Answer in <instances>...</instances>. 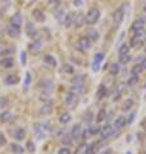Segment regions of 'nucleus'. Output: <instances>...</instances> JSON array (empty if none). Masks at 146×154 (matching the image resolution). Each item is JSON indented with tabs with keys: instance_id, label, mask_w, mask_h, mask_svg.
I'll return each mask as SVG.
<instances>
[{
	"instance_id": "nucleus-58",
	"label": "nucleus",
	"mask_w": 146,
	"mask_h": 154,
	"mask_svg": "<svg viewBox=\"0 0 146 154\" xmlns=\"http://www.w3.org/2000/svg\"><path fill=\"white\" fill-rule=\"evenodd\" d=\"M144 11H145V12H146V5H145V7H144Z\"/></svg>"
},
{
	"instance_id": "nucleus-23",
	"label": "nucleus",
	"mask_w": 146,
	"mask_h": 154,
	"mask_svg": "<svg viewBox=\"0 0 146 154\" xmlns=\"http://www.w3.org/2000/svg\"><path fill=\"white\" fill-rule=\"evenodd\" d=\"M12 113L9 112V110H5V112H3L2 114H0V122H3V123H5V122H9L12 119Z\"/></svg>"
},
{
	"instance_id": "nucleus-1",
	"label": "nucleus",
	"mask_w": 146,
	"mask_h": 154,
	"mask_svg": "<svg viewBox=\"0 0 146 154\" xmlns=\"http://www.w3.org/2000/svg\"><path fill=\"white\" fill-rule=\"evenodd\" d=\"M99 19H100V11L97 8H91L90 11L85 14V21L87 25H90V26L95 25Z\"/></svg>"
},
{
	"instance_id": "nucleus-17",
	"label": "nucleus",
	"mask_w": 146,
	"mask_h": 154,
	"mask_svg": "<svg viewBox=\"0 0 146 154\" xmlns=\"http://www.w3.org/2000/svg\"><path fill=\"white\" fill-rule=\"evenodd\" d=\"M11 25L13 26H17V27H21L22 26V17L19 13H14L12 18H11Z\"/></svg>"
},
{
	"instance_id": "nucleus-11",
	"label": "nucleus",
	"mask_w": 146,
	"mask_h": 154,
	"mask_svg": "<svg viewBox=\"0 0 146 154\" xmlns=\"http://www.w3.org/2000/svg\"><path fill=\"white\" fill-rule=\"evenodd\" d=\"M7 32H8V36H11L12 38L14 37H18L21 35V27H17V26H13V25H9L7 27Z\"/></svg>"
},
{
	"instance_id": "nucleus-61",
	"label": "nucleus",
	"mask_w": 146,
	"mask_h": 154,
	"mask_svg": "<svg viewBox=\"0 0 146 154\" xmlns=\"http://www.w3.org/2000/svg\"><path fill=\"white\" fill-rule=\"evenodd\" d=\"M145 51H146V49H145Z\"/></svg>"
},
{
	"instance_id": "nucleus-60",
	"label": "nucleus",
	"mask_w": 146,
	"mask_h": 154,
	"mask_svg": "<svg viewBox=\"0 0 146 154\" xmlns=\"http://www.w3.org/2000/svg\"><path fill=\"white\" fill-rule=\"evenodd\" d=\"M142 154H146V152H144V153H142Z\"/></svg>"
},
{
	"instance_id": "nucleus-57",
	"label": "nucleus",
	"mask_w": 146,
	"mask_h": 154,
	"mask_svg": "<svg viewBox=\"0 0 146 154\" xmlns=\"http://www.w3.org/2000/svg\"><path fill=\"white\" fill-rule=\"evenodd\" d=\"M126 154H132V153H131V152H127V153H126Z\"/></svg>"
},
{
	"instance_id": "nucleus-33",
	"label": "nucleus",
	"mask_w": 146,
	"mask_h": 154,
	"mask_svg": "<svg viewBox=\"0 0 146 154\" xmlns=\"http://www.w3.org/2000/svg\"><path fill=\"white\" fill-rule=\"evenodd\" d=\"M109 72H110V75H111V76H117V75L119 73V66L117 64V63H113V64L110 66Z\"/></svg>"
},
{
	"instance_id": "nucleus-54",
	"label": "nucleus",
	"mask_w": 146,
	"mask_h": 154,
	"mask_svg": "<svg viewBox=\"0 0 146 154\" xmlns=\"http://www.w3.org/2000/svg\"><path fill=\"white\" fill-rule=\"evenodd\" d=\"M100 154H111V149H106V150H104V152H101Z\"/></svg>"
},
{
	"instance_id": "nucleus-14",
	"label": "nucleus",
	"mask_w": 146,
	"mask_h": 154,
	"mask_svg": "<svg viewBox=\"0 0 146 154\" xmlns=\"http://www.w3.org/2000/svg\"><path fill=\"white\" fill-rule=\"evenodd\" d=\"M42 49V42L40 40H35L33 42H31L30 45H28V50L32 51V53H37Z\"/></svg>"
},
{
	"instance_id": "nucleus-28",
	"label": "nucleus",
	"mask_w": 146,
	"mask_h": 154,
	"mask_svg": "<svg viewBox=\"0 0 146 154\" xmlns=\"http://www.w3.org/2000/svg\"><path fill=\"white\" fill-rule=\"evenodd\" d=\"M105 118H106V110L103 108V109H100L99 113L96 114V118H95V119H96V122L99 123V122H103Z\"/></svg>"
},
{
	"instance_id": "nucleus-7",
	"label": "nucleus",
	"mask_w": 146,
	"mask_h": 154,
	"mask_svg": "<svg viewBox=\"0 0 146 154\" xmlns=\"http://www.w3.org/2000/svg\"><path fill=\"white\" fill-rule=\"evenodd\" d=\"M26 33L30 38H33V40H37V36H38V31L36 30V27L33 26V23L28 22L27 26H26Z\"/></svg>"
},
{
	"instance_id": "nucleus-2",
	"label": "nucleus",
	"mask_w": 146,
	"mask_h": 154,
	"mask_svg": "<svg viewBox=\"0 0 146 154\" xmlns=\"http://www.w3.org/2000/svg\"><path fill=\"white\" fill-rule=\"evenodd\" d=\"M146 40V32L144 30H140L137 32H135V35L131 38V45L129 46H133V48H137L140 45H142Z\"/></svg>"
},
{
	"instance_id": "nucleus-41",
	"label": "nucleus",
	"mask_w": 146,
	"mask_h": 154,
	"mask_svg": "<svg viewBox=\"0 0 146 154\" xmlns=\"http://www.w3.org/2000/svg\"><path fill=\"white\" fill-rule=\"evenodd\" d=\"M13 49H4L2 53H0V55L2 57H12V54H13Z\"/></svg>"
},
{
	"instance_id": "nucleus-42",
	"label": "nucleus",
	"mask_w": 146,
	"mask_h": 154,
	"mask_svg": "<svg viewBox=\"0 0 146 154\" xmlns=\"http://www.w3.org/2000/svg\"><path fill=\"white\" fill-rule=\"evenodd\" d=\"M30 84H31V73H30V72H27L26 80H24V89H27L28 86H30Z\"/></svg>"
},
{
	"instance_id": "nucleus-31",
	"label": "nucleus",
	"mask_w": 146,
	"mask_h": 154,
	"mask_svg": "<svg viewBox=\"0 0 146 154\" xmlns=\"http://www.w3.org/2000/svg\"><path fill=\"white\" fill-rule=\"evenodd\" d=\"M129 45L128 44H122L119 46V49H118V53H119V55L122 54H127V53H129Z\"/></svg>"
},
{
	"instance_id": "nucleus-15",
	"label": "nucleus",
	"mask_w": 146,
	"mask_h": 154,
	"mask_svg": "<svg viewBox=\"0 0 146 154\" xmlns=\"http://www.w3.org/2000/svg\"><path fill=\"white\" fill-rule=\"evenodd\" d=\"M0 66L4 67V68H12L13 67L12 57H3L2 59H0Z\"/></svg>"
},
{
	"instance_id": "nucleus-4",
	"label": "nucleus",
	"mask_w": 146,
	"mask_h": 154,
	"mask_svg": "<svg viewBox=\"0 0 146 154\" xmlns=\"http://www.w3.org/2000/svg\"><path fill=\"white\" fill-rule=\"evenodd\" d=\"M78 103V94L73 93V91H69V93L65 94V104L69 109H73Z\"/></svg>"
},
{
	"instance_id": "nucleus-18",
	"label": "nucleus",
	"mask_w": 146,
	"mask_h": 154,
	"mask_svg": "<svg viewBox=\"0 0 146 154\" xmlns=\"http://www.w3.org/2000/svg\"><path fill=\"white\" fill-rule=\"evenodd\" d=\"M106 94H108L106 86H105V85H100L99 88H97V91H96V98H97V100H100V99L105 98Z\"/></svg>"
},
{
	"instance_id": "nucleus-27",
	"label": "nucleus",
	"mask_w": 146,
	"mask_h": 154,
	"mask_svg": "<svg viewBox=\"0 0 146 154\" xmlns=\"http://www.w3.org/2000/svg\"><path fill=\"white\" fill-rule=\"evenodd\" d=\"M86 35H87V37H89L91 41H92V40L96 41L97 38H99V32H97L96 30H92V28H91V30H87Z\"/></svg>"
},
{
	"instance_id": "nucleus-51",
	"label": "nucleus",
	"mask_w": 146,
	"mask_h": 154,
	"mask_svg": "<svg viewBox=\"0 0 146 154\" xmlns=\"http://www.w3.org/2000/svg\"><path fill=\"white\" fill-rule=\"evenodd\" d=\"M141 127L144 128V131L146 132V118H144L142 121H141Z\"/></svg>"
},
{
	"instance_id": "nucleus-50",
	"label": "nucleus",
	"mask_w": 146,
	"mask_h": 154,
	"mask_svg": "<svg viewBox=\"0 0 146 154\" xmlns=\"http://www.w3.org/2000/svg\"><path fill=\"white\" fill-rule=\"evenodd\" d=\"M4 144H5V139H4V135L0 132V146L4 145Z\"/></svg>"
},
{
	"instance_id": "nucleus-10",
	"label": "nucleus",
	"mask_w": 146,
	"mask_h": 154,
	"mask_svg": "<svg viewBox=\"0 0 146 154\" xmlns=\"http://www.w3.org/2000/svg\"><path fill=\"white\" fill-rule=\"evenodd\" d=\"M126 125H127V119H126V117H123V116H118L114 121V130L119 131V130L123 128Z\"/></svg>"
},
{
	"instance_id": "nucleus-19",
	"label": "nucleus",
	"mask_w": 146,
	"mask_h": 154,
	"mask_svg": "<svg viewBox=\"0 0 146 154\" xmlns=\"http://www.w3.org/2000/svg\"><path fill=\"white\" fill-rule=\"evenodd\" d=\"M32 16L36 19V22H44L45 21V14H44V12L41 11V9H35V11L32 12Z\"/></svg>"
},
{
	"instance_id": "nucleus-24",
	"label": "nucleus",
	"mask_w": 146,
	"mask_h": 154,
	"mask_svg": "<svg viewBox=\"0 0 146 154\" xmlns=\"http://www.w3.org/2000/svg\"><path fill=\"white\" fill-rule=\"evenodd\" d=\"M73 13H65V17H64V21H63V25L65 27H71V25L73 23Z\"/></svg>"
},
{
	"instance_id": "nucleus-48",
	"label": "nucleus",
	"mask_w": 146,
	"mask_h": 154,
	"mask_svg": "<svg viewBox=\"0 0 146 154\" xmlns=\"http://www.w3.org/2000/svg\"><path fill=\"white\" fill-rule=\"evenodd\" d=\"M99 69H100V63H92V71L97 72Z\"/></svg>"
},
{
	"instance_id": "nucleus-55",
	"label": "nucleus",
	"mask_w": 146,
	"mask_h": 154,
	"mask_svg": "<svg viewBox=\"0 0 146 154\" xmlns=\"http://www.w3.org/2000/svg\"><path fill=\"white\" fill-rule=\"evenodd\" d=\"M75 4H76V7H81V0H76Z\"/></svg>"
},
{
	"instance_id": "nucleus-34",
	"label": "nucleus",
	"mask_w": 146,
	"mask_h": 154,
	"mask_svg": "<svg viewBox=\"0 0 146 154\" xmlns=\"http://www.w3.org/2000/svg\"><path fill=\"white\" fill-rule=\"evenodd\" d=\"M9 105V100L7 96H0V109H5Z\"/></svg>"
},
{
	"instance_id": "nucleus-59",
	"label": "nucleus",
	"mask_w": 146,
	"mask_h": 154,
	"mask_svg": "<svg viewBox=\"0 0 146 154\" xmlns=\"http://www.w3.org/2000/svg\"><path fill=\"white\" fill-rule=\"evenodd\" d=\"M144 88H145V89H146V84H145V86H144Z\"/></svg>"
},
{
	"instance_id": "nucleus-44",
	"label": "nucleus",
	"mask_w": 146,
	"mask_h": 154,
	"mask_svg": "<svg viewBox=\"0 0 146 154\" xmlns=\"http://www.w3.org/2000/svg\"><path fill=\"white\" fill-rule=\"evenodd\" d=\"M21 63H22V66H26V63H27L26 51H21Z\"/></svg>"
},
{
	"instance_id": "nucleus-36",
	"label": "nucleus",
	"mask_w": 146,
	"mask_h": 154,
	"mask_svg": "<svg viewBox=\"0 0 146 154\" xmlns=\"http://www.w3.org/2000/svg\"><path fill=\"white\" fill-rule=\"evenodd\" d=\"M64 17H65V12L64 11H58V12H55V18L60 23H63V21H64Z\"/></svg>"
},
{
	"instance_id": "nucleus-26",
	"label": "nucleus",
	"mask_w": 146,
	"mask_h": 154,
	"mask_svg": "<svg viewBox=\"0 0 146 154\" xmlns=\"http://www.w3.org/2000/svg\"><path fill=\"white\" fill-rule=\"evenodd\" d=\"M9 146H11V150H12L13 153H16V154H22V153L24 152V149H23L21 145L16 144V143H12Z\"/></svg>"
},
{
	"instance_id": "nucleus-5",
	"label": "nucleus",
	"mask_w": 146,
	"mask_h": 154,
	"mask_svg": "<svg viewBox=\"0 0 146 154\" xmlns=\"http://www.w3.org/2000/svg\"><path fill=\"white\" fill-rule=\"evenodd\" d=\"M40 88L44 91V94L49 95L53 90H54V82H53L51 80H49V79H44L40 82Z\"/></svg>"
},
{
	"instance_id": "nucleus-9",
	"label": "nucleus",
	"mask_w": 146,
	"mask_h": 154,
	"mask_svg": "<svg viewBox=\"0 0 146 154\" xmlns=\"http://www.w3.org/2000/svg\"><path fill=\"white\" fill-rule=\"evenodd\" d=\"M82 136V127L81 125H75L72 127V131H71V137L72 140H78Z\"/></svg>"
},
{
	"instance_id": "nucleus-30",
	"label": "nucleus",
	"mask_w": 146,
	"mask_h": 154,
	"mask_svg": "<svg viewBox=\"0 0 146 154\" xmlns=\"http://www.w3.org/2000/svg\"><path fill=\"white\" fill-rule=\"evenodd\" d=\"M131 59H132V57L129 55V53H127V54H122V55H119V62H120L122 64H127Z\"/></svg>"
},
{
	"instance_id": "nucleus-20",
	"label": "nucleus",
	"mask_w": 146,
	"mask_h": 154,
	"mask_svg": "<svg viewBox=\"0 0 146 154\" xmlns=\"http://www.w3.org/2000/svg\"><path fill=\"white\" fill-rule=\"evenodd\" d=\"M42 62L45 63L46 66H49V67H55L56 66V60H55V58L53 57V55H44V58H42Z\"/></svg>"
},
{
	"instance_id": "nucleus-39",
	"label": "nucleus",
	"mask_w": 146,
	"mask_h": 154,
	"mask_svg": "<svg viewBox=\"0 0 146 154\" xmlns=\"http://www.w3.org/2000/svg\"><path fill=\"white\" fill-rule=\"evenodd\" d=\"M62 144L63 145H65L67 148H69L71 146V144H72V137H69V136H64L62 139Z\"/></svg>"
},
{
	"instance_id": "nucleus-22",
	"label": "nucleus",
	"mask_w": 146,
	"mask_h": 154,
	"mask_svg": "<svg viewBox=\"0 0 146 154\" xmlns=\"http://www.w3.org/2000/svg\"><path fill=\"white\" fill-rule=\"evenodd\" d=\"M24 137H26V130L22 128V127L17 128L16 132H14V139L18 140V141H21V140H23Z\"/></svg>"
},
{
	"instance_id": "nucleus-13",
	"label": "nucleus",
	"mask_w": 146,
	"mask_h": 154,
	"mask_svg": "<svg viewBox=\"0 0 146 154\" xmlns=\"http://www.w3.org/2000/svg\"><path fill=\"white\" fill-rule=\"evenodd\" d=\"M73 23H75V27H77V28H80V27H82L86 23V21H85V16L84 14H76V16H73Z\"/></svg>"
},
{
	"instance_id": "nucleus-46",
	"label": "nucleus",
	"mask_w": 146,
	"mask_h": 154,
	"mask_svg": "<svg viewBox=\"0 0 146 154\" xmlns=\"http://www.w3.org/2000/svg\"><path fill=\"white\" fill-rule=\"evenodd\" d=\"M64 72H67V73H72L73 72V67L72 66H69V64H64Z\"/></svg>"
},
{
	"instance_id": "nucleus-12",
	"label": "nucleus",
	"mask_w": 146,
	"mask_h": 154,
	"mask_svg": "<svg viewBox=\"0 0 146 154\" xmlns=\"http://www.w3.org/2000/svg\"><path fill=\"white\" fill-rule=\"evenodd\" d=\"M146 23V18H140V19H136V21L133 22L132 27H131V30H132L133 32H137L140 30H144V26Z\"/></svg>"
},
{
	"instance_id": "nucleus-37",
	"label": "nucleus",
	"mask_w": 146,
	"mask_h": 154,
	"mask_svg": "<svg viewBox=\"0 0 146 154\" xmlns=\"http://www.w3.org/2000/svg\"><path fill=\"white\" fill-rule=\"evenodd\" d=\"M100 130H101L100 126H97V125H94V126H91V127L89 128V131H90L91 135H96V134H100Z\"/></svg>"
},
{
	"instance_id": "nucleus-52",
	"label": "nucleus",
	"mask_w": 146,
	"mask_h": 154,
	"mask_svg": "<svg viewBox=\"0 0 146 154\" xmlns=\"http://www.w3.org/2000/svg\"><path fill=\"white\" fill-rule=\"evenodd\" d=\"M141 67H142V69H144V71L146 69V58H144L142 62H141Z\"/></svg>"
},
{
	"instance_id": "nucleus-53",
	"label": "nucleus",
	"mask_w": 146,
	"mask_h": 154,
	"mask_svg": "<svg viewBox=\"0 0 146 154\" xmlns=\"http://www.w3.org/2000/svg\"><path fill=\"white\" fill-rule=\"evenodd\" d=\"M135 113H132V114H131V117H129V119H128V121H127V123H132L133 122V119H135Z\"/></svg>"
},
{
	"instance_id": "nucleus-21",
	"label": "nucleus",
	"mask_w": 146,
	"mask_h": 154,
	"mask_svg": "<svg viewBox=\"0 0 146 154\" xmlns=\"http://www.w3.org/2000/svg\"><path fill=\"white\" fill-rule=\"evenodd\" d=\"M72 91H73V93H76V94H84L85 91H86L85 82H84V84H73Z\"/></svg>"
},
{
	"instance_id": "nucleus-25",
	"label": "nucleus",
	"mask_w": 146,
	"mask_h": 154,
	"mask_svg": "<svg viewBox=\"0 0 146 154\" xmlns=\"http://www.w3.org/2000/svg\"><path fill=\"white\" fill-rule=\"evenodd\" d=\"M18 82H19V77L16 76V75H11V76H8L5 79V84L7 85H16Z\"/></svg>"
},
{
	"instance_id": "nucleus-16",
	"label": "nucleus",
	"mask_w": 146,
	"mask_h": 154,
	"mask_svg": "<svg viewBox=\"0 0 146 154\" xmlns=\"http://www.w3.org/2000/svg\"><path fill=\"white\" fill-rule=\"evenodd\" d=\"M51 112H53V104H51V102H46L40 108V114L46 116V114H50Z\"/></svg>"
},
{
	"instance_id": "nucleus-45",
	"label": "nucleus",
	"mask_w": 146,
	"mask_h": 154,
	"mask_svg": "<svg viewBox=\"0 0 146 154\" xmlns=\"http://www.w3.org/2000/svg\"><path fill=\"white\" fill-rule=\"evenodd\" d=\"M58 154H72V152L69 150V148H67V146H64V148H62V149H59V152H58Z\"/></svg>"
},
{
	"instance_id": "nucleus-3",
	"label": "nucleus",
	"mask_w": 146,
	"mask_h": 154,
	"mask_svg": "<svg viewBox=\"0 0 146 154\" xmlns=\"http://www.w3.org/2000/svg\"><path fill=\"white\" fill-rule=\"evenodd\" d=\"M124 13H126V7L124 5H122L120 8H118L114 12V14H113V26H114V28H117L122 23V21H123V18H124Z\"/></svg>"
},
{
	"instance_id": "nucleus-8",
	"label": "nucleus",
	"mask_w": 146,
	"mask_h": 154,
	"mask_svg": "<svg viewBox=\"0 0 146 154\" xmlns=\"http://www.w3.org/2000/svg\"><path fill=\"white\" fill-rule=\"evenodd\" d=\"M113 134H114V128L111 127L110 125H106V126H104L100 130V135H101L103 140H106V139H109L110 136H113Z\"/></svg>"
},
{
	"instance_id": "nucleus-6",
	"label": "nucleus",
	"mask_w": 146,
	"mask_h": 154,
	"mask_svg": "<svg viewBox=\"0 0 146 154\" xmlns=\"http://www.w3.org/2000/svg\"><path fill=\"white\" fill-rule=\"evenodd\" d=\"M91 44H92V41L90 40L87 36H84V37H81L78 41H77V48H78L80 50H89L90 48H91Z\"/></svg>"
},
{
	"instance_id": "nucleus-38",
	"label": "nucleus",
	"mask_w": 146,
	"mask_h": 154,
	"mask_svg": "<svg viewBox=\"0 0 146 154\" xmlns=\"http://www.w3.org/2000/svg\"><path fill=\"white\" fill-rule=\"evenodd\" d=\"M103 59H104V53H97V54H95L94 63H101Z\"/></svg>"
},
{
	"instance_id": "nucleus-56",
	"label": "nucleus",
	"mask_w": 146,
	"mask_h": 154,
	"mask_svg": "<svg viewBox=\"0 0 146 154\" xmlns=\"http://www.w3.org/2000/svg\"><path fill=\"white\" fill-rule=\"evenodd\" d=\"M2 35H3V27L0 26V36H2Z\"/></svg>"
},
{
	"instance_id": "nucleus-47",
	"label": "nucleus",
	"mask_w": 146,
	"mask_h": 154,
	"mask_svg": "<svg viewBox=\"0 0 146 154\" xmlns=\"http://www.w3.org/2000/svg\"><path fill=\"white\" fill-rule=\"evenodd\" d=\"M136 82H137V76H132V79H131V80L128 81V85L132 86V85H135Z\"/></svg>"
},
{
	"instance_id": "nucleus-35",
	"label": "nucleus",
	"mask_w": 146,
	"mask_h": 154,
	"mask_svg": "<svg viewBox=\"0 0 146 154\" xmlns=\"http://www.w3.org/2000/svg\"><path fill=\"white\" fill-rule=\"evenodd\" d=\"M144 69H142V67H141V64H136L135 67H132V76H137L138 77V75L141 73V72H142Z\"/></svg>"
},
{
	"instance_id": "nucleus-43",
	"label": "nucleus",
	"mask_w": 146,
	"mask_h": 154,
	"mask_svg": "<svg viewBox=\"0 0 146 154\" xmlns=\"http://www.w3.org/2000/svg\"><path fill=\"white\" fill-rule=\"evenodd\" d=\"M27 149H28V152H30V153H35V150H36L35 144H33L32 141H28L27 143Z\"/></svg>"
},
{
	"instance_id": "nucleus-49",
	"label": "nucleus",
	"mask_w": 146,
	"mask_h": 154,
	"mask_svg": "<svg viewBox=\"0 0 146 154\" xmlns=\"http://www.w3.org/2000/svg\"><path fill=\"white\" fill-rule=\"evenodd\" d=\"M91 116H92L91 112H89L87 114H85V118H84V119H85L86 122H90V121H91Z\"/></svg>"
},
{
	"instance_id": "nucleus-29",
	"label": "nucleus",
	"mask_w": 146,
	"mask_h": 154,
	"mask_svg": "<svg viewBox=\"0 0 146 154\" xmlns=\"http://www.w3.org/2000/svg\"><path fill=\"white\" fill-rule=\"evenodd\" d=\"M69 121H71V114L68 113V112L63 113V114L60 116V117H59V122H60L62 125H67Z\"/></svg>"
},
{
	"instance_id": "nucleus-32",
	"label": "nucleus",
	"mask_w": 146,
	"mask_h": 154,
	"mask_svg": "<svg viewBox=\"0 0 146 154\" xmlns=\"http://www.w3.org/2000/svg\"><path fill=\"white\" fill-rule=\"evenodd\" d=\"M132 105H133V100L132 99H127L126 100V103L123 104V107H122V110H123V112H127V110H129L131 108H132Z\"/></svg>"
},
{
	"instance_id": "nucleus-40",
	"label": "nucleus",
	"mask_w": 146,
	"mask_h": 154,
	"mask_svg": "<svg viewBox=\"0 0 146 154\" xmlns=\"http://www.w3.org/2000/svg\"><path fill=\"white\" fill-rule=\"evenodd\" d=\"M86 148H87L86 144H81V145L78 146V149L76 150L75 154H86Z\"/></svg>"
}]
</instances>
